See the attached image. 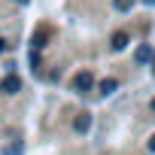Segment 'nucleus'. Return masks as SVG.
I'll use <instances>...</instances> for the list:
<instances>
[{"label":"nucleus","instance_id":"nucleus-11","mask_svg":"<svg viewBox=\"0 0 155 155\" xmlns=\"http://www.w3.org/2000/svg\"><path fill=\"white\" fill-rule=\"evenodd\" d=\"M149 149H152V152H155V134H152V140H149Z\"/></svg>","mask_w":155,"mask_h":155},{"label":"nucleus","instance_id":"nucleus-7","mask_svg":"<svg viewBox=\"0 0 155 155\" xmlns=\"http://www.w3.org/2000/svg\"><path fill=\"white\" fill-rule=\"evenodd\" d=\"M116 88H119V82H116V79H104V82H101V94H113Z\"/></svg>","mask_w":155,"mask_h":155},{"label":"nucleus","instance_id":"nucleus-8","mask_svg":"<svg viewBox=\"0 0 155 155\" xmlns=\"http://www.w3.org/2000/svg\"><path fill=\"white\" fill-rule=\"evenodd\" d=\"M21 152V143H9L6 149H3V155H18Z\"/></svg>","mask_w":155,"mask_h":155},{"label":"nucleus","instance_id":"nucleus-6","mask_svg":"<svg viewBox=\"0 0 155 155\" xmlns=\"http://www.w3.org/2000/svg\"><path fill=\"white\" fill-rule=\"evenodd\" d=\"M137 61H140V64L152 61V49H149V46H140V49H137Z\"/></svg>","mask_w":155,"mask_h":155},{"label":"nucleus","instance_id":"nucleus-4","mask_svg":"<svg viewBox=\"0 0 155 155\" xmlns=\"http://www.w3.org/2000/svg\"><path fill=\"white\" fill-rule=\"evenodd\" d=\"M46 40H49V31L40 25V28H37V34H34V49H43V46H46Z\"/></svg>","mask_w":155,"mask_h":155},{"label":"nucleus","instance_id":"nucleus-1","mask_svg":"<svg viewBox=\"0 0 155 155\" xmlns=\"http://www.w3.org/2000/svg\"><path fill=\"white\" fill-rule=\"evenodd\" d=\"M91 85H94V73L91 70H79V73L73 76V88L76 91H88Z\"/></svg>","mask_w":155,"mask_h":155},{"label":"nucleus","instance_id":"nucleus-5","mask_svg":"<svg viewBox=\"0 0 155 155\" xmlns=\"http://www.w3.org/2000/svg\"><path fill=\"white\" fill-rule=\"evenodd\" d=\"M125 46H128V34H125V31H119V34H113V49H116V52H122Z\"/></svg>","mask_w":155,"mask_h":155},{"label":"nucleus","instance_id":"nucleus-9","mask_svg":"<svg viewBox=\"0 0 155 155\" xmlns=\"http://www.w3.org/2000/svg\"><path fill=\"white\" fill-rule=\"evenodd\" d=\"M131 3H134V0H116V9L125 12V9H131Z\"/></svg>","mask_w":155,"mask_h":155},{"label":"nucleus","instance_id":"nucleus-10","mask_svg":"<svg viewBox=\"0 0 155 155\" xmlns=\"http://www.w3.org/2000/svg\"><path fill=\"white\" fill-rule=\"evenodd\" d=\"M6 52V40H0V55H3Z\"/></svg>","mask_w":155,"mask_h":155},{"label":"nucleus","instance_id":"nucleus-2","mask_svg":"<svg viewBox=\"0 0 155 155\" xmlns=\"http://www.w3.org/2000/svg\"><path fill=\"white\" fill-rule=\"evenodd\" d=\"M0 91H6V94H18V91H21V79H18V76H6V79L0 82Z\"/></svg>","mask_w":155,"mask_h":155},{"label":"nucleus","instance_id":"nucleus-13","mask_svg":"<svg viewBox=\"0 0 155 155\" xmlns=\"http://www.w3.org/2000/svg\"><path fill=\"white\" fill-rule=\"evenodd\" d=\"M152 110H155V97H152Z\"/></svg>","mask_w":155,"mask_h":155},{"label":"nucleus","instance_id":"nucleus-3","mask_svg":"<svg viewBox=\"0 0 155 155\" xmlns=\"http://www.w3.org/2000/svg\"><path fill=\"white\" fill-rule=\"evenodd\" d=\"M88 128H91V116H88V113H79V116L73 119V131H76V134H85Z\"/></svg>","mask_w":155,"mask_h":155},{"label":"nucleus","instance_id":"nucleus-12","mask_svg":"<svg viewBox=\"0 0 155 155\" xmlns=\"http://www.w3.org/2000/svg\"><path fill=\"white\" fill-rule=\"evenodd\" d=\"M15 3H28V0H15Z\"/></svg>","mask_w":155,"mask_h":155}]
</instances>
